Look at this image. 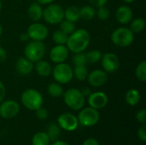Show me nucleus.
Returning a JSON list of instances; mask_svg holds the SVG:
<instances>
[{
	"label": "nucleus",
	"instance_id": "f257e3e1",
	"mask_svg": "<svg viewBox=\"0 0 146 145\" xmlns=\"http://www.w3.org/2000/svg\"><path fill=\"white\" fill-rule=\"evenodd\" d=\"M91 35L86 29H76L73 33L68 35L66 46L73 53L83 52L89 45Z\"/></svg>",
	"mask_w": 146,
	"mask_h": 145
},
{
	"label": "nucleus",
	"instance_id": "f03ea898",
	"mask_svg": "<svg viewBox=\"0 0 146 145\" xmlns=\"http://www.w3.org/2000/svg\"><path fill=\"white\" fill-rule=\"evenodd\" d=\"M21 101L25 108L34 111L42 107L44 103L41 93L35 89L25 90L21 96Z\"/></svg>",
	"mask_w": 146,
	"mask_h": 145
},
{
	"label": "nucleus",
	"instance_id": "7ed1b4c3",
	"mask_svg": "<svg viewBox=\"0 0 146 145\" xmlns=\"http://www.w3.org/2000/svg\"><path fill=\"white\" fill-rule=\"evenodd\" d=\"M63 99L66 105L74 110H80L85 105V97L82 95L80 90L71 88L63 92Z\"/></svg>",
	"mask_w": 146,
	"mask_h": 145
},
{
	"label": "nucleus",
	"instance_id": "20e7f679",
	"mask_svg": "<svg viewBox=\"0 0 146 145\" xmlns=\"http://www.w3.org/2000/svg\"><path fill=\"white\" fill-rule=\"evenodd\" d=\"M134 33L127 27L116 28L111 34V41L118 47H127L133 44Z\"/></svg>",
	"mask_w": 146,
	"mask_h": 145
},
{
	"label": "nucleus",
	"instance_id": "39448f33",
	"mask_svg": "<svg viewBox=\"0 0 146 145\" xmlns=\"http://www.w3.org/2000/svg\"><path fill=\"white\" fill-rule=\"evenodd\" d=\"M25 57L32 62H37L44 56L45 45L42 41H34L27 43L24 50Z\"/></svg>",
	"mask_w": 146,
	"mask_h": 145
},
{
	"label": "nucleus",
	"instance_id": "423d86ee",
	"mask_svg": "<svg viewBox=\"0 0 146 145\" xmlns=\"http://www.w3.org/2000/svg\"><path fill=\"white\" fill-rule=\"evenodd\" d=\"M43 18L49 24H59L64 19V9L59 4L50 3L43 10Z\"/></svg>",
	"mask_w": 146,
	"mask_h": 145
},
{
	"label": "nucleus",
	"instance_id": "0eeeda50",
	"mask_svg": "<svg viewBox=\"0 0 146 145\" xmlns=\"http://www.w3.org/2000/svg\"><path fill=\"white\" fill-rule=\"evenodd\" d=\"M51 73L56 82L61 85H65L69 83L74 77L73 68L68 64L64 62L57 63L55 66V68L52 69Z\"/></svg>",
	"mask_w": 146,
	"mask_h": 145
},
{
	"label": "nucleus",
	"instance_id": "6e6552de",
	"mask_svg": "<svg viewBox=\"0 0 146 145\" xmlns=\"http://www.w3.org/2000/svg\"><path fill=\"white\" fill-rule=\"evenodd\" d=\"M100 115L98 109H95L92 107L81 109L78 115L79 123L86 127H90L95 126L99 121Z\"/></svg>",
	"mask_w": 146,
	"mask_h": 145
},
{
	"label": "nucleus",
	"instance_id": "1a4fd4ad",
	"mask_svg": "<svg viewBox=\"0 0 146 145\" xmlns=\"http://www.w3.org/2000/svg\"><path fill=\"white\" fill-rule=\"evenodd\" d=\"M27 33L28 34L29 38H31L32 40L43 41L48 37L49 30L44 24L37 21V22L32 23L28 26Z\"/></svg>",
	"mask_w": 146,
	"mask_h": 145
},
{
	"label": "nucleus",
	"instance_id": "9d476101",
	"mask_svg": "<svg viewBox=\"0 0 146 145\" xmlns=\"http://www.w3.org/2000/svg\"><path fill=\"white\" fill-rule=\"evenodd\" d=\"M100 61L104 71L107 73H113L120 68V59L115 53L108 52L102 55Z\"/></svg>",
	"mask_w": 146,
	"mask_h": 145
},
{
	"label": "nucleus",
	"instance_id": "9b49d317",
	"mask_svg": "<svg viewBox=\"0 0 146 145\" xmlns=\"http://www.w3.org/2000/svg\"><path fill=\"white\" fill-rule=\"evenodd\" d=\"M20 111V105L15 100H7L0 104V116L3 119H12Z\"/></svg>",
	"mask_w": 146,
	"mask_h": 145
},
{
	"label": "nucleus",
	"instance_id": "f8f14e48",
	"mask_svg": "<svg viewBox=\"0 0 146 145\" xmlns=\"http://www.w3.org/2000/svg\"><path fill=\"white\" fill-rule=\"evenodd\" d=\"M57 123L58 126L63 130L68 132H73L77 129L79 121L75 115L70 113H64L58 117Z\"/></svg>",
	"mask_w": 146,
	"mask_h": 145
},
{
	"label": "nucleus",
	"instance_id": "ddd939ff",
	"mask_svg": "<svg viewBox=\"0 0 146 145\" xmlns=\"http://www.w3.org/2000/svg\"><path fill=\"white\" fill-rule=\"evenodd\" d=\"M69 50L65 44H56L50 52V59L52 62L57 64L64 62L68 56Z\"/></svg>",
	"mask_w": 146,
	"mask_h": 145
},
{
	"label": "nucleus",
	"instance_id": "4468645a",
	"mask_svg": "<svg viewBox=\"0 0 146 145\" xmlns=\"http://www.w3.org/2000/svg\"><path fill=\"white\" fill-rule=\"evenodd\" d=\"M86 79L90 85L93 87H100L106 84L108 80V74L104 70L96 69L88 73Z\"/></svg>",
	"mask_w": 146,
	"mask_h": 145
},
{
	"label": "nucleus",
	"instance_id": "2eb2a0df",
	"mask_svg": "<svg viewBox=\"0 0 146 145\" xmlns=\"http://www.w3.org/2000/svg\"><path fill=\"white\" fill-rule=\"evenodd\" d=\"M108 96L102 91H96L88 96V103L90 107L95 109H101L108 103Z\"/></svg>",
	"mask_w": 146,
	"mask_h": 145
},
{
	"label": "nucleus",
	"instance_id": "dca6fc26",
	"mask_svg": "<svg viewBox=\"0 0 146 145\" xmlns=\"http://www.w3.org/2000/svg\"><path fill=\"white\" fill-rule=\"evenodd\" d=\"M133 12L127 5L120 6L115 11V18L121 24H127L133 20Z\"/></svg>",
	"mask_w": 146,
	"mask_h": 145
},
{
	"label": "nucleus",
	"instance_id": "f3484780",
	"mask_svg": "<svg viewBox=\"0 0 146 145\" xmlns=\"http://www.w3.org/2000/svg\"><path fill=\"white\" fill-rule=\"evenodd\" d=\"M34 68L33 62L26 57H20L15 63V70L21 75H28Z\"/></svg>",
	"mask_w": 146,
	"mask_h": 145
},
{
	"label": "nucleus",
	"instance_id": "a211bd4d",
	"mask_svg": "<svg viewBox=\"0 0 146 145\" xmlns=\"http://www.w3.org/2000/svg\"><path fill=\"white\" fill-rule=\"evenodd\" d=\"M43 8L40 3L38 2L33 3L29 5L28 9H27V15L28 17L33 21H38L42 17H43Z\"/></svg>",
	"mask_w": 146,
	"mask_h": 145
},
{
	"label": "nucleus",
	"instance_id": "6ab92c4d",
	"mask_svg": "<svg viewBox=\"0 0 146 145\" xmlns=\"http://www.w3.org/2000/svg\"><path fill=\"white\" fill-rule=\"evenodd\" d=\"M35 71L39 76L42 77H48L51 74L52 72V68L50 64L44 60H39L36 62L34 66Z\"/></svg>",
	"mask_w": 146,
	"mask_h": 145
},
{
	"label": "nucleus",
	"instance_id": "aec40b11",
	"mask_svg": "<svg viewBox=\"0 0 146 145\" xmlns=\"http://www.w3.org/2000/svg\"><path fill=\"white\" fill-rule=\"evenodd\" d=\"M64 18L72 22H76L80 20V8L72 5L64 10Z\"/></svg>",
	"mask_w": 146,
	"mask_h": 145
},
{
	"label": "nucleus",
	"instance_id": "412c9836",
	"mask_svg": "<svg viewBox=\"0 0 146 145\" xmlns=\"http://www.w3.org/2000/svg\"><path fill=\"white\" fill-rule=\"evenodd\" d=\"M96 15V10L92 5H85L80 9V19L89 21L92 20Z\"/></svg>",
	"mask_w": 146,
	"mask_h": 145
},
{
	"label": "nucleus",
	"instance_id": "4be33fe9",
	"mask_svg": "<svg viewBox=\"0 0 146 145\" xmlns=\"http://www.w3.org/2000/svg\"><path fill=\"white\" fill-rule=\"evenodd\" d=\"M126 103L130 106L137 105L140 101V93L136 89H130L125 96Z\"/></svg>",
	"mask_w": 146,
	"mask_h": 145
},
{
	"label": "nucleus",
	"instance_id": "5701e85b",
	"mask_svg": "<svg viewBox=\"0 0 146 145\" xmlns=\"http://www.w3.org/2000/svg\"><path fill=\"white\" fill-rule=\"evenodd\" d=\"M130 22V29L133 33H139L143 32L145 28L146 22L144 18H135Z\"/></svg>",
	"mask_w": 146,
	"mask_h": 145
},
{
	"label": "nucleus",
	"instance_id": "b1692460",
	"mask_svg": "<svg viewBox=\"0 0 146 145\" xmlns=\"http://www.w3.org/2000/svg\"><path fill=\"white\" fill-rule=\"evenodd\" d=\"M47 91L52 97H60L63 95V88L62 85L57 82L50 83L47 87Z\"/></svg>",
	"mask_w": 146,
	"mask_h": 145
},
{
	"label": "nucleus",
	"instance_id": "393cba45",
	"mask_svg": "<svg viewBox=\"0 0 146 145\" xmlns=\"http://www.w3.org/2000/svg\"><path fill=\"white\" fill-rule=\"evenodd\" d=\"M50 138L47 133L44 132H39L34 134L32 139L33 145H49L50 144Z\"/></svg>",
	"mask_w": 146,
	"mask_h": 145
},
{
	"label": "nucleus",
	"instance_id": "a878e982",
	"mask_svg": "<svg viewBox=\"0 0 146 145\" xmlns=\"http://www.w3.org/2000/svg\"><path fill=\"white\" fill-rule=\"evenodd\" d=\"M88 73L86 66H74V68L73 69V75L76 79L80 81L86 79Z\"/></svg>",
	"mask_w": 146,
	"mask_h": 145
},
{
	"label": "nucleus",
	"instance_id": "bb28decb",
	"mask_svg": "<svg viewBox=\"0 0 146 145\" xmlns=\"http://www.w3.org/2000/svg\"><path fill=\"white\" fill-rule=\"evenodd\" d=\"M68 35L61 29L56 30L52 34V39L56 44H66Z\"/></svg>",
	"mask_w": 146,
	"mask_h": 145
},
{
	"label": "nucleus",
	"instance_id": "cd10ccee",
	"mask_svg": "<svg viewBox=\"0 0 146 145\" xmlns=\"http://www.w3.org/2000/svg\"><path fill=\"white\" fill-rule=\"evenodd\" d=\"M59 24H60V29L62 31H63L65 33H67L68 35H70L76 30L75 23L72 22L70 21H68L66 19L65 20L63 19Z\"/></svg>",
	"mask_w": 146,
	"mask_h": 145
},
{
	"label": "nucleus",
	"instance_id": "c85d7f7f",
	"mask_svg": "<svg viewBox=\"0 0 146 145\" xmlns=\"http://www.w3.org/2000/svg\"><path fill=\"white\" fill-rule=\"evenodd\" d=\"M135 75L136 78L141 81V82H145L146 80V62L142 61L139 62V64L137 66L136 70H135Z\"/></svg>",
	"mask_w": 146,
	"mask_h": 145
},
{
	"label": "nucleus",
	"instance_id": "c756f323",
	"mask_svg": "<svg viewBox=\"0 0 146 145\" xmlns=\"http://www.w3.org/2000/svg\"><path fill=\"white\" fill-rule=\"evenodd\" d=\"M102 55L103 54L99 50H91V51L87 52L86 54V58L87 64L88 63L94 64V63L99 62L101 60Z\"/></svg>",
	"mask_w": 146,
	"mask_h": 145
},
{
	"label": "nucleus",
	"instance_id": "7c9ffc66",
	"mask_svg": "<svg viewBox=\"0 0 146 145\" xmlns=\"http://www.w3.org/2000/svg\"><path fill=\"white\" fill-rule=\"evenodd\" d=\"M60 133H61V130H60V126L58 125H56V123H51L49 125L47 135L49 136L50 140L55 141L57 138V137L60 136Z\"/></svg>",
	"mask_w": 146,
	"mask_h": 145
},
{
	"label": "nucleus",
	"instance_id": "2f4dec72",
	"mask_svg": "<svg viewBox=\"0 0 146 145\" xmlns=\"http://www.w3.org/2000/svg\"><path fill=\"white\" fill-rule=\"evenodd\" d=\"M73 63L74 66H86L87 62L86 58V54L83 52L74 53L73 56Z\"/></svg>",
	"mask_w": 146,
	"mask_h": 145
},
{
	"label": "nucleus",
	"instance_id": "473e14b6",
	"mask_svg": "<svg viewBox=\"0 0 146 145\" xmlns=\"http://www.w3.org/2000/svg\"><path fill=\"white\" fill-rule=\"evenodd\" d=\"M96 15L98 17L99 20L105 21L110 16V11L109 8L106 7L105 5L101 6V7L98 8V10L96 11Z\"/></svg>",
	"mask_w": 146,
	"mask_h": 145
},
{
	"label": "nucleus",
	"instance_id": "72a5a7b5",
	"mask_svg": "<svg viewBox=\"0 0 146 145\" xmlns=\"http://www.w3.org/2000/svg\"><path fill=\"white\" fill-rule=\"evenodd\" d=\"M36 111V116L39 119V120H46L48 117V111L46 109L40 107L38 108Z\"/></svg>",
	"mask_w": 146,
	"mask_h": 145
},
{
	"label": "nucleus",
	"instance_id": "f704fd0d",
	"mask_svg": "<svg viewBox=\"0 0 146 145\" xmlns=\"http://www.w3.org/2000/svg\"><path fill=\"white\" fill-rule=\"evenodd\" d=\"M136 119L139 123L145 124L146 122V110L145 109L139 110L136 115Z\"/></svg>",
	"mask_w": 146,
	"mask_h": 145
},
{
	"label": "nucleus",
	"instance_id": "c9c22d12",
	"mask_svg": "<svg viewBox=\"0 0 146 145\" xmlns=\"http://www.w3.org/2000/svg\"><path fill=\"white\" fill-rule=\"evenodd\" d=\"M108 0H89L90 4L94 8H99L101 6H104L107 3Z\"/></svg>",
	"mask_w": 146,
	"mask_h": 145
},
{
	"label": "nucleus",
	"instance_id": "e433bc0d",
	"mask_svg": "<svg viewBox=\"0 0 146 145\" xmlns=\"http://www.w3.org/2000/svg\"><path fill=\"white\" fill-rule=\"evenodd\" d=\"M138 137L142 142L146 141V129L145 126H142L138 131Z\"/></svg>",
	"mask_w": 146,
	"mask_h": 145
},
{
	"label": "nucleus",
	"instance_id": "4c0bfd02",
	"mask_svg": "<svg viewBox=\"0 0 146 145\" xmlns=\"http://www.w3.org/2000/svg\"><path fill=\"white\" fill-rule=\"evenodd\" d=\"M5 94H6V89H5V86L3 85V83L2 81H0V103L3 102V100L4 99V97H5Z\"/></svg>",
	"mask_w": 146,
	"mask_h": 145
},
{
	"label": "nucleus",
	"instance_id": "58836bf2",
	"mask_svg": "<svg viewBox=\"0 0 146 145\" xmlns=\"http://www.w3.org/2000/svg\"><path fill=\"white\" fill-rule=\"evenodd\" d=\"M82 145H99V143L95 138H87L83 142Z\"/></svg>",
	"mask_w": 146,
	"mask_h": 145
},
{
	"label": "nucleus",
	"instance_id": "ea45409f",
	"mask_svg": "<svg viewBox=\"0 0 146 145\" xmlns=\"http://www.w3.org/2000/svg\"><path fill=\"white\" fill-rule=\"evenodd\" d=\"M7 58V53L6 50L0 45V62H5Z\"/></svg>",
	"mask_w": 146,
	"mask_h": 145
},
{
	"label": "nucleus",
	"instance_id": "a19ab883",
	"mask_svg": "<svg viewBox=\"0 0 146 145\" xmlns=\"http://www.w3.org/2000/svg\"><path fill=\"white\" fill-rule=\"evenodd\" d=\"M19 38H20V40H21V42H27V41H28V40L30 39L29 37H28V34H27V32H22V33H21Z\"/></svg>",
	"mask_w": 146,
	"mask_h": 145
},
{
	"label": "nucleus",
	"instance_id": "79ce46f5",
	"mask_svg": "<svg viewBox=\"0 0 146 145\" xmlns=\"http://www.w3.org/2000/svg\"><path fill=\"white\" fill-rule=\"evenodd\" d=\"M80 91H81L82 95H83L85 97H88V96L91 94V90H90V88H88V87L83 88L82 90H80Z\"/></svg>",
	"mask_w": 146,
	"mask_h": 145
},
{
	"label": "nucleus",
	"instance_id": "37998d69",
	"mask_svg": "<svg viewBox=\"0 0 146 145\" xmlns=\"http://www.w3.org/2000/svg\"><path fill=\"white\" fill-rule=\"evenodd\" d=\"M55 0H37V2L40 4H44V5H46V4H50V3H52Z\"/></svg>",
	"mask_w": 146,
	"mask_h": 145
},
{
	"label": "nucleus",
	"instance_id": "c03bdc74",
	"mask_svg": "<svg viewBox=\"0 0 146 145\" xmlns=\"http://www.w3.org/2000/svg\"><path fill=\"white\" fill-rule=\"evenodd\" d=\"M52 145H69L68 143L64 142V141H55Z\"/></svg>",
	"mask_w": 146,
	"mask_h": 145
},
{
	"label": "nucleus",
	"instance_id": "a18cd8bd",
	"mask_svg": "<svg viewBox=\"0 0 146 145\" xmlns=\"http://www.w3.org/2000/svg\"><path fill=\"white\" fill-rule=\"evenodd\" d=\"M3 26L0 24V38H1V36L3 35Z\"/></svg>",
	"mask_w": 146,
	"mask_h": 145
},
{
	"label": "nucleus",
	"instance_id": "49530a36",
	"mask_svg": "<svg viewBox=\"0 0 146 145\" xmlns=\"http://www.w3.org/2000/svg\"><path fill=\"white\" fill-rule=\"evenodd\" d=\"M123 2H125L126 3H133V2H134L135 0H122Z\"/></svg>",
	"mask_w": 146,
	"mask_h": 145
},
{
	"label": "nucleus",
	"instance_id": "de8ad7c7",
	"mask_svg": "<svg viewBox=\"0 0 146 145\" xmlns=\"http://www.w3.org/2000/svg\"><path fill=\"white\" fill-rule=\"evenodd\" d=\"M1 9H2V2L0 0V11H1Z\"/></svg>",
	"mask_w": 146,
	"mask_h": 145
}]
</instances>
